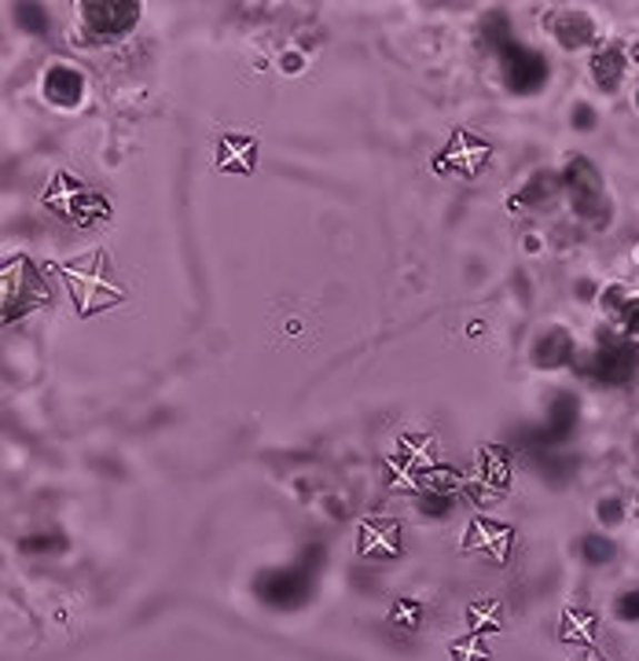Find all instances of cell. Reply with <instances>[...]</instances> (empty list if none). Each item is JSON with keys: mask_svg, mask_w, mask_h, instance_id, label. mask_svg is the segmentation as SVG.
Returning <instances> with one entry per match:
<instances>
[{"mask_svg": "<svg viewBox=\"0 0 639 661\" xmlns=\"http://www.w3.org/2000/svg\"><path fill=\"white\" fill-rule=\"evenodd\" d=\"M52 269L59 272V280L67 283L70 298H74L78 317H96V312L126 302V291L114 283L111 258H107L103 247H92L89 254L78 261H56Z\"/></svg>", "mask_w": 639, "mask_h": 661, "instance_id": "cell-1", "label": "cell"}, {"mask_svg": "<svg viewBox=\"0 0 639 661\" xmlns=\"http://www.w3.org/2000/svg\"><path fill=\"white\" fill-rule=\"evenodd\" d=\"M577 375H585L596 387H632L639 375V342L625 339L621 331H602L599 339L592 342V350L577 353L573 360Z\"/></svg>", "mask_w": 639, "mask_h": 661, "instance_id": "cell-2", "label": "cell"}, {"mask_svg": "<svg viewBox=\"0 0 639 661\" xmlns=\"http://www.w3.org/2000/svg\"><path fill=\"white\" fill-rule=\"evenodd\" d=\"M559 180H562V196L570 202L577 221H585L588 228H596V232L613 224V199H610L607 180H602L592 159L573 154V159L562 166Z\"/></svg>", "mask_w": 639, "mask_h": 661, "instance_id": "cell-3", "label": "cell"}, {"mask_svg": "<svg viewBox=\"0 0 639 661\" xmlns=\"http://www.w3.org/2000/svg\"><path fill=\"white\" fill-rule=\"evenodd\" d=\"M41 202L59 221L74 224V228H92L100 221H111V213H114L111 199H107L103 191L89 188L86 180H78L67 170H59L52 180H48V188L41 191Z\"/></svg>", "mask_w": 639, "mask_h": 661, "instance_id": "cell-4", "label": "cell"}, {"mask_svg": "<svg viewBox=\"0 0 639 661\" xmlns=\"http://www.w3.org/2000/svg\"><path fill=\"white\" fill-rule=\"evenodd\" d=\"M0 287H4V323L27 317L33 309H44L52 302V287H48L44 272L33 264V258L27 254H8L4 269H0Z\"/></svg>", "mask_w": 639, "mask_h": 661, "instance_id": "cell-5", "label": "cell"}, {"mask_svg": "<svg viewBox=\"0 0 639 661\" xmlns=\"http://www.w3.org/2000/svg\"><path fill=\"white\" fill-rule=\"evenodd\" d=\"M140 16L143 4H137V0H86V4H78L81 44L100 48L122 41L140 27Z\"/></svg>", "mask_w": 639, "mask_h": 661, "instance_id": "cell-6", "label": "cell"}, {"mask_svg": "<svg viewBox=\"0 0 639 661\" xmlns=\"http://www.w3.org/2000/svg\"><path fill=\"white\" fill-rule=\"evenodd\" d=\"M511 485V452L503 444H478L475 452V474L463 482V492L478 508H492L508 497Z\"/></svg>", "mask_w": 639, "mask_h": 661, "instance_id": "cell-7", "label": "cell"}, {"mask_svg": "<svg viewBox=\"0 0 639 661\" xmlns=\"http://www.w3.org/2000/svg\"><path fill=\"white\" fill-rule=\"evenodd\" d=\"M497 63H500L503 86H508L515 96H537V92H545L551 81V63L529 44H518V41L503 44L497 52Z\"/></svg>", "mask_w": 639, "mask_h": 661, "instance_id": "cell-8", "label": "cell"}, {"mask_svg": "<svg viewBox=\"0 0 639 661\" xmlns=\"http://www.w3.org/2000/svg\"><path fill=\"white\" fill-rule=\"evenodd\" d=\"M489 159H492L489 140H481L478 132H470V129H452L449 143L433 154L430 166L438 177H467L470 180V177H478L481 170H486Z\"/></svg>", "mask_w": 639, "mask_h": 661, "instance_id": "cell-9", "label": "cell"}, {"mask_svg": "<svg viewBox=\"0 0 639 661\" xmlns=\"http://www.w3.org/2000/svg\"><path fill=\"white\" fill-rule=\"evenodd\" d=\"M511 544H515V529L503 522H489V519H470L467 533H463V555H481L497 567H508L511 559Z\"/></svg>", "mask_w": 639, "mask_h": 661, "instance_id": "cell-10", "label": "cell"}, {"mask_svg": "<svg viewBox=\"0 0 639 661\" xmlns=\"http://www.w3.org/2000/svg\"><path fill=\"white\" fill-rule=\"evenodd\" d=\"M545 30L551 33L555 44L566 48V52L599 44V27H596V19L588 16V11H548Z\"/></svg>", "mask_w": 639, "mask_h": 661, "instance_id": "cell-11", "label": "cell"}, {"mask_svg": "<svg viewBox=\"0 0 639 661\" xmlns=\"http://www.w3.org/2000/svg\"><path fill=\"white\" fill-rule=\"evenodd\" d=\"M577 342H573V334L562 328V323H555V328H545L533 339V345H529V364H533L537 371H559L566 364H573L577 360Z\"/></svg>", "mask_w": 639, "mask_h": 661, "instance_id": "cell-12", "label": "cell"}, {"mask_svg": "<svg viewBox=\"0 0 639 661\" xmlns=\"http://www.w3.org/2000/svg\"><path fill=\"white\" fill-rule=\"evenodd\" d=\"M41 96L59 111H70L86 100V70L70 67V63H52L41 74Z\"/></svg>", "mask_w": 639, "mask_h": 661, "instance_id": "cell-13", "label": "cell"}, {"mask_svg": "<svg viewBox=\"0 0 639 661\" xmlns=\"http://www.w3.org/2000/svg\"><path fill=\"white\" fill-rule=\"evenodd\" d=\"M599 309H602V317L613 323V331H621L625 339L639 342V291L610 283L607 291L599 294Z\"/></svg>", "mask_w": 639, "mask_h": 661, "instance_id": "cell-14", "label": "cell"}, {"mask_svg": "<svg viewBox=\"0 0 639 661\" xmlns=\"http://www.w3.org/2000/svg\"><path fill=\"white\" fill-rule=\"evenodd\" d=\"M357 551L365 559H397L401 555V522L397 519H365L360 522Z\"/></svg>", "mask_w": 639, "mask_h": 661, "instance_id": "cell-15", "label": "cell"}, {"mask_svg": "<svg viewBox=\"0 0 639 661\" xmlns=\"http://www.w3.org/2000/svg\"><path fill=\"white\" fill-rule=\"evenodd\" d=\"M258 166V137L254 132H224L217 140V170L250 177Z\"/></svg>", "mask_w": 639, "mask_h": 661, "instance_id": "cell-16", "label": "cell"}, {"mask_svg": "<svg viewBox=\"0 0 639 661\" xmlns=\"http://www.w3.org/2000/svg\"><path fill=\"white\" fill-rule=\"evenodd\" d=\"M625 70H629V59H625V44L618 41H602L592 56H588V74H592L599 92H618L625 81Z\"/></svg>", "mask_w": 639, "mask_h": 661, "instance_id": "cell-17", "label": "cell"}, {"mask_svg": "<svg viewBox=\"0 0 639 661\" xmlns=\"http://www.w3.org/2000/svg\"><path fill=\"white\" fill-rule=\"evenodd\" d=\"M562 191V180L559 173H551V170H537L533 177L526 180L522 188L515 191V196L508 199V207L511 210H522V213H537V210H548L555 196Z\"/></svg>", "mask_w": 639, "mask_h": 661, "instance_id": "cell-18", "label": "cell"}, {"mask_svg": "<svg viewBox=\"0 0 639 661\" xmlns=\"http://www.w3.org/2000/svg\"><path fill=\"white\" fill-rule=\"evenodd\" d=\"M596 632H599V618L592 610L581 607H566L562 621H559V640L573 643V647H596Z\"/></svg>", "mask_w": 639, "mask_h": 661, "instance_id": "cell-19", "label": "cell"}, {"mask_svg": "<svg viewBox=\"0 0 639 661\" xmlns=\"http://www.w3.org/2000/svg\"><path fill=\"white\" fill-rule=\"evenodd\" d=\"M467 478L460 471H452V467H427V471H419L416 478V492H423V497H456V492L463 489Z\"/></svg>", "mask_w": 639, "mask_h": 661, "instance_id": "cell-20", "label": "cell"}, {"mask_svg": "<svg viewBox=\"0 0 639 661\" xmlns=\"http://www.w3.org/2000/svg\"><path fill=\"white\" fill-rule=\"evenodd\" d=\"M500 629H503L500 599L481 595V599H475V603L467 607V632H475V635H489V632H500Z\"/></svg>", "mask_w": 639, "mask_h": 661, "instance_id": "cell-21", "label": "cell"}, {"mask_svg": "<svg viewBox=\"0 0 639 661\" xmlns=\"http://www.w3.org/2000/svg\"><path fill=\"white\" fill-rule=\"evenodd\" d=\"M573 423H577V401L570 393H555L548 412V434H566Z\"/></svg>", "mask_w": 639, "mask_h": 661, "instance_id": "cell-22", "label": "cell"}, {"mask_svg": "<svg viewBox=\"0 0 639 661\" xmlns=\"http://www.w3.org/2000/svg\"><path fill=\"white\" fill-rule=\"evenodd\" d=\"M481 38H486V44H492V56H497L503 44H511L515 33H511L508 16H503V11H492V16H486V22H481Z\"/></svg>", "mask_w": 639, "mask_h": 661, "instance_id": "cell-23", "label": "cell"}, {"mask_svg": "<svg viewBox=\"0 0 639 661\" xmlns=\"http://www.w3.org/2000/svg\"><path fill=\"white\" fill-rule=\"evenodd\" d=\"M452 661H492L489 647H486V635L467 632L463 640H456L452 643Z\"/></svg>", "mask_w": 639, "mask_h": 661, "instance_id": "cell-24", "label": "cell"}, {"mask_svg": "<svg viewBox=\"0 0 639 661\" xmlns=\"http://www.w3.org/2000/svg\"><path fill=\"white\" fill-rule=\"evenodd\" d=\"M419 618H423V607L416 603V599H397L390 621L393 624H405V629H419Z\"/></svg>", "mask_w": 639, "mask_h": 661, "instance_id": "cell-25", "label": "cell"}, {"mask_svg": "<svg viewBox=\"0 0 639 661\" xmlns=\"http://www.w3.org/2000/svg\"><path fill=\"white\" fill-rule=\"evenodd\" d=\"M19 27L27 33H48V16L41 4H22L19 8Z\"/></svg>", "mask_w": 639, "mask_h": 661, "instance_id": "cell-26", "label": "cell"}, {"mask_svg": "<svg viewBox=\"0 0 639 661\" xmlns=\"http://www.w3.org/2000/svg\"><path fill=\"white\" fill-rule=\"evenodd\" d=\"M570 126H573V129H581V132H592V129L599 126V114H596L588 103H577V107H573V114H570Z\"/></svg>", "mask_w": 639, "mask_h": 661, "instance_id": "cell-27", "label": "cell"}, {"mask_svg": "<svg viewBox=\"0 0 639 661\" xmlns=\"http://www.w3.org/2000/svg\"><path fill=\"white\" fill-rule=\"evenodd\" d=\"M585 555L592 559V562H607L613 555V548L607 544V540H599V537H588L585 540Z\"/></svg>", "mask_w": 639, "mask_h": 661, "instance_id": "cell-28", "label": "cell"}, {"mask_svg": "<svg viewBox=\"0 0 639 661\" xmlns=\"http://www.w3.org/2000/svg\"><path fill=\"white\" fill-rule=\"evenodd\" d=\"M599 519L602 522H618L621 519V503L618 500H602L599 503Z\"/></svg>", "mask_w": 639, "mask_h": 661, "instance_id": "cell-29", "label": "cell"}, {"mask_svg": "<svg viewBox=\"0 0 639 661\" xmlns=\"http://www.w3.org/2000/svg\"><path fill=\"white\" fill-rule=\"evenodd\" d=\"M280 67L287 70V74H298V70L306 67V56H301V52H283Z\"/></svg>", "mask_w": 639, "mask_h": 661, "instance_id": "cell-30", "label": "cell"}, {"mask_svg": "<svg viewBox=\"0 0 639 661\" xmlns=\"http://www.w3.org/2000/svg\"><path fill=\"white\" fill-rule=\"evenodd\" d=\"M618 610H621V618H639V592H629V595H625Z\"/></svg>", "mask_w": 639, "mask_h": 661, "instance_id": "cell-31", "label": "cell"}, {"mask_svg": "<svg viewBox=\"0 0 639 661\" xmlns=\"http://www.w3.org/2000/svg\"><path fill=\"white\" fill-rule=\"evenodd\" d=\"M625 59H629L632 67H639V38H636V41H629V44H625Z\"/></svg>", "mask_w": 639, "mask_h": 661, "instance_id": "cell-32", "label": "cell"}, {"mask_svg": "<svg viewBox=\"0 0 639 661\" xmlns=\"http://www.w3.org/2000/svg\"><path fill=\"white\" fill-rule=\"evenodd\" d=\"M526 247H529V254H537V250H540V239H537V236H526Z\"/></svg>", "mask_w": 639, "mask_h": 661, "instance_id": "cell-33", "label": "cell"}, {"mask_svg": "<svg viewBox=\"0 0 639 661\" xmlns=\"http://www.w3.org/2000/svg\"><path fill=\"white\" fill-rule=\"evenodd\" d=\"M632 100H636V107H639V86H636V96H632Z\"/></svg>", "mask_w": 639, "mask_h": 661, "instance_id": "cell-34", "label": "cell"}, {"mask_svg": "<svg viewBox=\"0 0 639 661\" xmlns=\"http://www.w3.org/2000/svg\"><path fill=\"white\" fill-rule=\"evenodd\" d=\"M588 661H607V658H599V654H596V658H588Z\"/></svg>", "mask_w": 639, "mask_h": 661, "instance_id": "cell-35", "label": "cell"}, {"mask_svg": "<svg viewBox=\"0 0 639 661\" xmlns=\"http://www.w3.org/2000/svg\"><path fill=\"white\" fill-rule=\"evenodd\" d=\"M636 261H639V250H636Z\"/></svg>", "mask_w": 639, "mask_h": 661, "instance_id": "cell-36", "label": "cell"}]
</instances>
